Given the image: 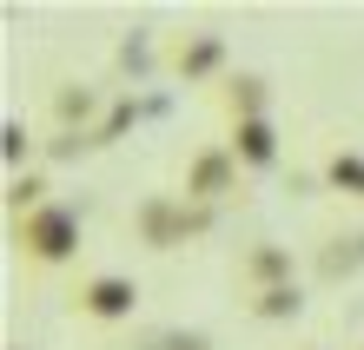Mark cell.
Listing matches in <instances>:
<instances>
[{
	"label": "cell",
	"instance_id": "obj_10",
	"mask_svg": "<svg viewBox=\"0 0 364 350\" xmlns=\"http://www.w3.org/2000/svg\"><path fill=\"white\" fill-rule=\"evenodd\" d=\"M40 205H47V179H40V172L14 179V212H40Z\"/></svg>",
	"mask_w": 364,
	"mask_h": 350
},
{
	"label": "cell",
	"instance_id": "obj_3",
	"mask_svg": "<svg viewBox=\"0 0 364 350\" xmlns=\"http://www.w3.org/2000/svg\"><path fill=\"white\" fill-rule=\"evenodd\" d=\"M133 225H139V238H146L153 251H173V245H186V238H192V212H186V199H146Z\"/></svg>",
	"mask_w": 364,
	"mask_h": 350
},
{
	"label": "cell",
	"instance_id": "obj_1",
	"mask_svg": "<svg viewBox=\"0 0 364 350\" xmlns=\"http://www.w3.org/2000/svg\"><path fill=\"white\" fill-rule=\"evenodd\" d=\"M73 245H80V212L73 205H40V212L20 218V251H27L33 265H47V271L67 265Z\"/></svg>",
	"mask_w": 364,
	"mask_h": 350
},
{
	"label": "cell",
	"instance_id": "obj_7",
	"mask_svg": "<svg viewBox=\"0 0 364 350\" xmlns=\"http://www.w3.org/2000/svg\"><path fill=\"white\" fill-rule=\"evenodd\" d=\"M219 60H225V40H219V33H199L192 47H179V80H186V86H192V80H205Z\"/></svg>",
	"mask_w": 364,
	"mask_h": 350
},
{
	"label": "cell",
	"instance_id": "obj_13",
	"mask_svg": "<svg viewBox=\"0 0 364 350\" xmlns=\"http://www.w3.org/2000/svg\"><path fill=\"white\" fill-rule=\"evenodd\" d=\"M166 350H205V337L192 331V337H166Z\"/></svg>",
	"mask_w": 364,
	"mask_h": 350
},
{
	"label": "cell",
	"instance_id": "obj_8",
	"mask_svg": "<svg viewBox=\"0 0 364 350\" xmlns=\"http://www.w3.org/2000/svg\"><path fill=\"white\" fill-rule=\"evenodd\" d=\"M265 324H278V317H298L305 311V297H298V284H278V291H259V304H252Z\"/></svg>",
	"mask_w": 364,
	"mask_h": 350
},
{
	"label": "cell",
	"instance_id": "obj_11",
	"mask_svg": "<svg viewBox=\"0 0 364 350\" xmlns=\"http://www.w3.org/2000/svg\"><path fill=\"white\" fill-rule=\"evenodd\" d=\"M93 113V93H60V119H87Z\"/></svg>",
	"mask_w": 364,
	"mask_h": 350
},
{
	"label": "cell",
	"instance_id": "obj_4",
	"mask_svg": "<svg viewBox=\"0 0 364 350\" xmlns=\"http://www.w3.org/2000/svg\"><path fill=\"white\" fill-rule=\"evenodd\" d=\"M232 185H239V159H232V146H205L199 159L186 165V199H225Z\"/></svg>",
	"mask_w": 364,
	"mask_h": 350
},
{
	"label": "cell",
	"instance_id": "obj_12",
	"mask_svg": "<svg viewBox=\"0 0 364 350\" xmlns=\"http://www.w3.org/2000/svg\"><path fill=\"white\" fill-rule=\"evenodd\" d=\"M27 159V133H20V126H7V165H20Z\"/></svg>",
	"mask_w": 364,
	"mask_h": 350
},
{
	"label": "cell",
	"instance_id": "obj_6",
	"mask_svg": "<svg viewBox=\"0 0 364 350\" xmlns=\"http://www.w3.org/2000/svg\"><path fill=\"white\" fill-rule=\"evenodd\" d=\"M245 278L259 284V291H278V284H291V251L285 245H259L245 258Z\"/></svg>",
	"mask_w": 364,
	"mask_h": 350
},
{
	"label": "cell",
	"instance_id": "obj_5",
	"mask_svg": "<svg viewBox=\"0 0 364 350\" xmlns=\"http://www.w3.org/2000/svg\"><path fill=\"white\" fill-rule=\"evenodd\" d=\"M232 159L252 165V172H272V165H278V133H272V119H232Z\"/></svg>",
	"mask_w": 364,
	"mask_h": 350
},
{
	"label": "cell",
	"instance_id": "obj_9",
	"mask_svg": "<svg viewBox=\"0 0 364 350\" xmlns=\"http://www.w3.org/2000/svg\"><path fill=\"white\" fill-rule=\"evenodd\" d=\"M325 179H331L338 192H351V199H364V159H358V152H331Z\"/></svg>",
	"mask_w": 364,
	"mask_h": 350
},
{
	"label": "cell",
	"instance_id": "obj_2",
	"mask_svg": "<svg viewBox=\"0 0 364 350\" xmlns=\"http://www.w3.org/2000/svg\"><path fill=\"white\" fill-rule=\"evenodd\" d=\"M80 311H87L93 324H126V317L139 311V284L119 278V271H100L87 291H80Z\"/></svg>",
	"mask_w": 364,
	"mask_h": 350
}]
</instances>
